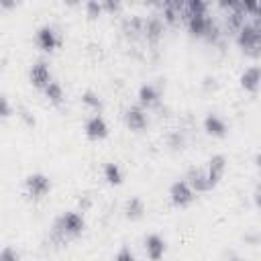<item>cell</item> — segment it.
<instances>
[{"mask_svg":"<svg viewBox=\"0 0 261 261\" xmlns=\"http://www.w3.org/2000/svg\"><path fill=\"white\" fill-rule=\"evenodd\" d=\"M239 86L249 94H257V90H259V65L245 67L239 75Z\"/></svg>","mask_w":261,"mask_h":261,"instance_id":"cell-15","label":"cell"},{"mask_svg":"<svg viewBox=\"0 0 261 261\" xmlns=\"http://www.w3.org/2000/svg\"><path fill=\"white\" fill-rule=\"evenodd\" d=\"M237 45L247 53L257 57L259 55V45H261V31H259V18L253 22H243L237 31Z\"/></svg>","mask_w":261,"mask_h":261,"instance_id":"cell-2","label":"cell"},{"mask_svg":"<svg viewBox=\"0 0 261 261\" xmlns=\"http://www.w3.org/2000/svg\"><path fill=\"white\" fill-rule=\"evenodd\" d=\"M186 10H188V14H206L208 2L206 0H186Z\"/></svg>","mask_w":261,"mask_h":261,"instance_id":"cell-25","label":"cell"},{"mask_svg":"<svg viewBox=\"0 0 261 261\" xmlns=\"http://www.w3.org/2000/svg\"><path fill=\"white\" fill-rule=\"evenodd\" d=\"M202 126H204V133L208 137H214V139H224L228 135V124L226 120L216 114V112H208L202 120Z\"/></svg>","mask_w":261,"mask_h":261,"instance_id":"cell-12","label":"cell"},{"mask_svg":"<svg viewBox=\"0 0 261 261\" xmlns=\"http://www.w3.org/2000/svg\"><path fill=\"white\" fill-rule=\"evenodd\" d=\"M186 181L192 186V190L196 194H206L210 192V184H208V177H206V171L204 167H190L188 175H186Z\"/></svg>","mask_w":261,"mask_h":261,"instance_id":"cell-14","label":"cell"},{"mask_svg":"<svg viewBox=\"0 0 261 261\" xmlns=\"http://www.w3.org/2000/svg\"><path fill=\"white\" fill-rule=\"evenodd\" d=\"M51 80H53V73H51V67L45 59H39L29 67V82L37 90H43Z\"/></svg>","mask_w":261,"mask_h":261,"instance_id":"cell-10","label":"cell"},{"mask_svg":"<svg viewBox=\"0 0 261 261\" xmlns=\"http://www.w3.org/2000/svg\"><path fill=\"white\" fill-rule=\"evenodd\" d=\"M16 114H18V118H20V120H22V122H24L27 126H31V128H33V126L37 124V118L33 116V112H31L29 108H24V106H20V108L16 110Z\"/></svg>","mask_w":261,"mask_h":261,"instance_id":"cell-30","label":"cell"},{"mask_svg":"<svg viewBox=\"0 0 261 261\" xmlns=\"http://www.w3.org/2000/svg\"><path fill=\"white\" fill-rule=\"evenodd\" d=\"M84 230H86L84 214L80 210H65L55 218V222H53V226L49 230V243L61 247V245L82 237Z\"/></svg>","mask_w":261,"mask_h":261,"instance_id":"cell-1","label":"cell"},{"mask_svg":"<svg viewBox=\"0 0 261 261\" xmlns=\"http://www.w3.org/2000/svg\"><path fill=\"white\" fill-rule=\"evenodd\" d=\"M165 251H167V243H165V239H163L161 234L151 232V234L145 237V253H147V257H149L151 261L163 259Z\"/></svg>","mask_w":261,"mask_h":261,"instance_id":"cell-13","label":"cell"},{"mask_svg":"<svg viewBox=\"0 0 261 261\" xmlns=\"http://www.w3.org/2000/svg\"><path fill=\"white\" fill-rule=\"evenodd\" d=\"M102 14H104V10H102V2L100 0H86V16L90 20H96Z\"/></svg>","mask_w":261,"mask_h":261,"instance_id":"cell-24","label":"cell"},{"mask_svg":"<svg viewBox=\"0 0 261 261\" xmlns=\"http://www.w3.org/2000/svg\"><path fill=\"white\" fill-rule=\"evenodd\" d=\"M77 206H80V212H86V210H90V206H92V198H88V196H82V198L77 200Z\"/></svg>","mask_w":261,"mask_h":261,"instance_id":"cell-35","label":"cell"},{"mask_svg":"<svg viewBox=\"0 0 261 261\" xmlns=\"http://www.w3.org/2000/svg\"><path fill=\"white\" fill-rule=\"evenodd\" d=\"M53 184L49 179L47 173L43 171H35V173H29L24 177V194L31 198V200H43L49 196Z\"/></svg>","mask_w":261,"mask_h":261,"instance_id":"cell-3","label":"cell"},{"mask_svg":"<svg viewBox=\"0 0 261 261\" xmlns=\"http://www.w3.org/2000/svg\"><path fill=\"white\" fill-rule=\"evenodd\" d=\"M43 94H45L47 102H49V104H53V106H61V104L65 102L63 86H61L59 82H55V80H51V82L43 88Z\"/></svg>","mask_w":261,"mask_h":261,"instance_id":"cell-18","label":"cell"},{"mask_svg":"<svg viewBox=\"0 0 261 261\" xmlns=\"http://www.w3.org/2000/svg\"><path fill=\"white\" fill-rule=\"evenodd\" d=\"M124 124L128 130L133 133H143L147 126H149V116H147V110L139 104L135 106H128L124 110Z\"/></svg>","mask_w":261,"mask_h":261,"instance_id":"cell-9","label":"cell"},{"mask_svg":"<svg viewBox=\"0 0 261 261\" xmlns=\"http://www.w3.org/2000/svg\"><path fill=\"white\" fill-rule=\"evenodd\" d=\"M194 200H196V192L186 181V177L184 179H175L169 186V202H171L173 208H188Z\"/></svg>","mask_w":261,"mask_h":261,"instance_id":"cell-4","label":"cell"},{"mask_svg":"<svg viewBox=\"0 0 261 261\" xmlns=\"http://www.w3.org/2000/svg\"><path fill=\"white\" fill-rule=\"evenodd\" d=\"M226 167H228V161H226V157H224L222 153H216V155H212V157L208 159L204 171H206V177H208L210 188H216V186L220 184V179H222L224 173H226Z\"/></svg>","mask_w":261,"mask_h":261,"instance_id":"cell-8","label":"cell"},{"mask_svg":"<svg viewBox=\"0 0 261 261\" xmlns=\"http://www.w3.org/2000/svg\"><path fill=\"white\" fill-rule=\"evenodd\" d=\"M147 2H157V0H147Z\"/></svg>","mask_w":261,"mask_h":261,"instance_id":"cell-38","label":"cell"},{"mask_svg":"<svg viewBox=\"0 0 261 261\" xmlns=\"http://www.w3.org/2000/svg\"><path fill=\"white\" fill-rule=\"evenodd\" d=\"M216 2H218V6L224 8V10H232V8L239 6V0H216Z\"/></svg>","mask_w":261,"mask_h":261,"instance_id":"cell-36","label":"cell"},{"mask_svg":"<svg viewBox=\"0 0 261 261\" xmlns=\"http://www.w3.org/2000/svg\"><path fill=\"white\" fill-rule=\"evenodd\" d=\"M102 2V10L108 14H118L122 10V0H100Z\"/></svg>","mask_w":261,"mask_h":261,"instance_id":"cell-29","label":"cell"},{"mask_svg":"<svg viewBox=\"0 0 261 261\" xmlns=\"http://www.w3.org/2000/svg\"><path fill=\"white\" fill-rule=\"evenodd\" d=\"M63 2H65V4H69V6H75V4H80L82 0H63Z\"/></svg>","mask_w":261,"mask_h":261,"instance_id":"cell-37","label":"cell"},{"mask_svg":"<svg viewBox=\"0 0 261 261\" xmlns=\"http://www.w3.org/2000/svg\"><path fill=\"white\" fill-rule=\"evenodd\" d=\"M167 147L173 149V151H181V149L186 147V133L179 130V128L171 130V133L167 135Z\"/></svg>","mask_w":261,"mask_h":261,"instance_id":"cell-23","label":"cell"},{"mask_svg":"<svg viewBox=\"0 0 261 261\" xmlns=\"http://www.w3.org/2000/svg\"><path fill=\"white\" fill-rule=\"evenodd\" d=\"M218 88V82H216V77H204V82H202V90L204 92H214Z\"/></svg>","mask_w":261,"mask_h":261,"instance_id":"cell-33","label":"cell"},{"mask_svg":"<svg viewBox=\"0 0 261 261\" xmlns=\"http://www.w3.org/2000/svg\"><path fill=\"white\" fill-rule=\"evenodd\" d=\"M143 37L147 39V43L155 45L159 43V39L163 37V22L159 18H147L143 22Z\"/></svg>","mask_w":261,"mask_h":261,"instance_id":"cell-17","label":"cell"},{"mask_svg":"<svg viewBox=\"0 0 261 261\" xmlns=\"http://www.w3.org/2000/svg\"><path fill=\"white\" fill-rule=\"evenodd\" d=\"M82 104L88 108V110H92V112H102V108H104V102H102V98H100V94L96 92V90H92V88H88V90H84L82 92Z\"/></svg>","mask_w":261,"mask_h":261,"instance_id":"cell-20","label":"cell"},{"mask_svg":"<svg viewBox=\"0 0 261 261\" xmlns=\"http://www.w3.org/2000/svg\"><path fill=\"white\" fill-rule=\"evenodd\" d=\"M114 259H118V261H133V259H135V253H133L128 247H122V249L114 255Z\"/></svg>","mask_w":261,"mask_h":261,"instance_id":"cell-32","label":"cell"},{"mask_svg":"<svg viewBox=\"0 0 261 261\" xmlns=\"http://www.w3.org/2000/svg\"><path fill=\"white\" fill-rule=\"evenodd\" d=\"M145 214H147V204L143 202V198L133 196L124 202V216L128 220H141Z\"/></svg>","mask_w":261,"mask_h":261,"instance_id":"cell-16","label":"cell"},{"mask_svg":"<svg viewBox=\"0 0 261 261\" xmlns=\"http://www.w3.org/2000/svg\"><path fill=\"white\" fill-rule=\"evenodd\" d=\"M12 114H14V108H12L10 100L4 94H0V122L6 120V118H10Z\"/></svg>","mask_w":261,"mask_h":261,"instance_id":"cell-28","label":"cell"},{"mask_svg":"<svg viewBox=\"0 0 261 261\" xmlns=\"http://www.w3.org/2000/svg\"><path fill=\"white\" fill-rule=\"evenodd\" d=\"M186 24H188V33L192 37H198V39H214L216 37V29L206 14H188Z\"/></svg>","mask_w":261,"mask_h":261,"instance_id":"cell-5","label":"cell"},{"mask_svg":"<svg viewBox=\"0 0 261 261\" xmlns=\"http://www.w3.org/2000/svg\"><path fill=\"white\" fill-rule=\"evenodd\" d=\"M108 133H110L108 122L100 112H94L84 122V135H86L88 141H104L108 137Z\"/></svg>","mask_w":261,"mask_h":261,"instance_id":"cell-7","label":"cell"},{"mask_svg":"<svg viewBox=\"0 0 261 261\" xmlns=\"http://www.w3.org/2000/svg\"><path fill=\"white\" fill-rule=\"evenodd\" d=\"M35 45L43 53H53L61 45V37H59V33L51 24H43V27H39L35 31Z\"/></svg>","mask_w":261,"mask_h":261,"instance_id":"cell-6","label":"cell"},{"mask_svg":"<svg viewBox=\"0 0 261 261\" xmlns=\"http://www.w3.org/2000/svg\"><path fill=\"white\" fill-rule=\"evenodd\" d=\"M239 8L253 16V18H259V0H239Z\"/></svg>","mask_w":261,"mask_h":261,"instance_id":"cell-26","label":"cell"},{"mask_svg":"<svg viewBox=\"0 0 261 261\" xmlns=\"http://www.w3.org/2000/svg\"><path fill=\"white\" fill-rule=\"evenodd\" d=\"M102 177L108 186H120L122 179H124V173H122V167L114 161H108L104 167H102Z\"/></svg>","mask_w":261,"mask_h":261,"instance_id":"cell-19","label":"cell"},{"mask_svg":"<svg viewBox=\"0 0 261 261\" xmlns=\"http://www.w3.org/2000/svg\"><path fill=\"white\" fill-rule=\"evenodd\" d=\"M163 20L169 22V24H175L179 20V8L173 6L171 2H167V6L163 8Z\"/></svg>","mask_w":261,"mask_h":261,"instance_id":"cell-27","label":"cell"},{"mask_svg":"<svg viewBox=\"0 0 261 261\" xmlns=\"http://www.w3.org/2000/svg\"><path fill=\"white\" fill-rule=\"evenodd\" d=\"M16 259H20V253H18L14 247L6 245V247L0 251V261H16Z\"/></svg>","mask_w":261,"mask_h":261,"instance_id":"cell-31","label":"cell"},{"mask_svg":"<svg viewBox=\"0 0 261 261\" xmlns=\"http://www.w3.org/2000/svg\"><path fill=\"white\" fill-rule=\"evenodd\" d=\"M18 2H20V0H0V10L10 12V10H14V8L18 6Z\"/></svg>","mask_w":261,"mask_h":261,"instance_id":"cell-34","label":"cell"},{"mask_svg":"<svg viewBox=\"0 0 261 261\" xmlns=\"http://www.w3.org/2000/svg\"><path fill=\"white\" fill-rule=\"evenodd\" d=\"M159 102H161V90H159V86L147 82V84H143V86L137 90V104L143 106L145 110L157 108Z\"/></svg>","mask_w":261,"mask_h":261,"instance_id":"cell-11","label":"cell"},{"mask_svg":"<svg viewBox=\"0 0 261 261\" xmlns=\"http://www.w3.org/2000/svg\"><path fill=\"white\" fill-rule=\"evenodd\" d=\"M143 22H145L143 18H139V16H130V18H126V20L122 22V33L137 37V35L143 33Z\"/></svg>","mask_w":261,"mask_h":261,"instance_id":"cell-22","label":"cell"},{"mask_svg":"<svg viewBox=\"0 0 261 261\" xmlns=\"http://www.w3.org/2000/svg\"><path fill=\"white\" fill-rule=\"evenodd\" d=\"M245 20H247V14L237 6V8H232V10H230V14L226 16V27H228L230 31H234V33H237V31H239V27H241Z\"/></svg>","mask_w":261,"mask_h":261,"instance_id":"cell-21","label":"cell"}]
</instances>
